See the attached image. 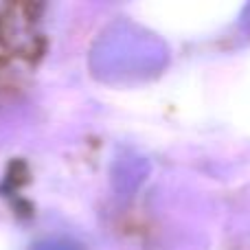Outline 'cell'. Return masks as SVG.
Returning a JSON list of instances; mask_svg holds the SVG:
<instances>
[{"label":"cell","mask_w":250,"mask_h":250,"mask_svg":"<svg viewBox=\"0 0 250 250\" xmlns=\"http://www.w3.org/2000/svg\"><path fill=\"white\" fill-rule=\"evenodd\" d=\"M33 250H82V248L70 242H44V244H38Z\"/></svg>","instance_id":"1"}]
</instances>
